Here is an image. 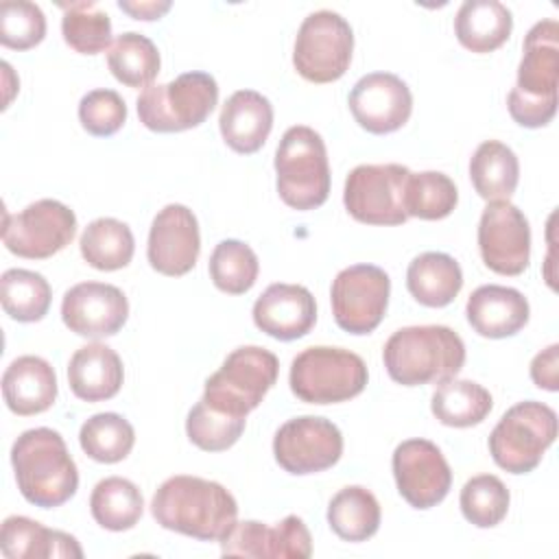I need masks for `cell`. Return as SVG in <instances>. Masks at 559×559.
<instances>
[{
  "mask_svg": "<svg viewBox=\"0 0 559 559\" xmlns=\"http://www.w3.org/2000/svg\"><path fill=\"white\" fill-rule=\"evenodd\" d=\"M258 271V255L242 240H221L210 255V277L218 290L229 295L247 293L255 284Z\"/></svg>",
  "mask_w": 559,
  "mask_h": 559,
  "instance_id": "cell-39",
  "label": "cell"
},
{
  "mask_svg": "<svg viewBox=\"0 0 559 559\" xmlns=\"http://www.w3.org/2000/svg\"><path fill=\"white\" fill-rule=\"evenodd\" d=\"M61 33L66 44L81 55H98L111 44V20L94 2H61Z\"/></svg>",
  "mask_w": 559,
  "mask_h": 559,
  "instance_id": "cell-38",
  "label": "cell"
},
{
  "mask_svg": "<svg viewBox=\"0 0 559 559\" xmlns=\"http://www.w3.org/2000/svg\"><path fill=\"white\" fill-rule=\"evenodd\" d=\"M469 179L485 201H509L520 179V162L507 144L487 140L469 159Z\"/></svg>",
  "mask_w": 559,
  "mask_h": 559,
  "instance_id": "cell-29",
  "label": "cell"
},
{
  "mask_svg": "<svg viewBox=\"0 0 559 559\" xmlns=\"http://www.w3.org/2000/svg\"><path fill=\"white\" fill-rule=\"evenodd\" d=\"M11 465L20 493L35 507H61L76 493V463L63 437L52 428L22 432L11 448Z\"/></svg>",
  "mask_w": 559,
  "mask_h": 559,
  "instance_id": "cell-2",
  "label": "cell"
},
{
  "mask_svg": "<svg viewBox=\"0 0 559 559\" xmlns=\"http://www.w3.org/2000/svg\"><path fill=\"white\" fill-rule=\"evenodd\" d=\"M225 144L236 153H255L266 142L273 127V105L255 90L234 92L218 116Z\"/></svg>",
  "mask_w": 559,
  "mask_h": 559,
  "instance_id": "cell-23",
  "label": "cell"
},
{
  "mask_svg": "<svg viewBox=\"0 0 559 559\" xmlns=\"http://www.w3.org/2000/svg\"><path fill=\"white\" fill-rule=\"evenodd\" d=\"M90 511L96 524L118 533L138 524L144 511V500L138 485L122 476H109L98 480L92 489Z\"/></svg>",
  "mask_w": 559,
  "mask_h": 559,
  "instance_id": "cell-33",
  "label": "cell"
},
{
  "mask_svg": "<svg viewBox=\"0 0 559 559\" xmlns=\"http://www.w3.org/2000/svg\"><path fill=\"white\" fill-rule=\"evenodd\" d=\"M129 317L124 293L105 282L74 284L61 301V319L70 332L85 338L114 336Z\"/></svg>",
  "mask_w": 559,
  "mask_h": 559,
  "instance_id": "cell-19",
  "label": "cell"
},
{
  "mask_svg": "<svg viewBox=\"0 0 559 559\" xmlns=\"http://www.w3.org/2000/svg\"><path fill=\"white\" fill-rule=\"evenodd\" d=\"M247 417H234L227 413H221L199 400L186 419V435L188 439L205 450V452H221L231 448L240 435L245 432Z\"/></svg>",
  "mask_w": 559,
  "mask_h": 559,
  "instance_id": "cell-41",
  "label": "cell"
},
{
  "mask_svg": "<svg viewBox=\"0 0 559 559\" xmlns=\"http://www.w3.org/2000/svg\"><path fill=\"white\" fill-rule=\"evenodd\" d=\"M83 452L98 463H118L135 443L133 426L118 413H96L79 430Z\"/></svg>",
  "mask_w": 559,
  "mask_h": 559,
  "instance_id": "cell-36",
  "label": "cell"
},
{
  "mask_svg": "<svg viewBox=\"0 0 559 559\" xmlns=\"http://www.w3.org/2000/svg\"><path fill=\"white\" fill-rule=\"evenodd\" d=\"M559 81V24L537 22L524 39V55L518 66V83L509 92L511 118L526 129L546 127L557 111Z\"/></svg>",
  "mask_w": 559,
  "mask_h": 559,
  "instance_id": "cell-4",
  "label": "cell"
},
{
  "mask_svg": "<svg viewBox=\"0 0 559 559\" xmlns=\"http://www.w3.org/2000/svg\"><path fill=\"white\" fill-rule=\"evenodd\" d=\"M218 100V85L207 72H183L170 83L146 85L138 96L140 122L157 133H175L207 120Z\"/></svg>",
  "mask_w": 559,
  "mask_h": 559,
  "instance_id": "cell-7",
  "label": "cell"
},
{
  "mask_svg": "<svg viewBox=\"0 0 559 559\" xmlns=\"http://www.w3.org/2000/svg\"><path fill=\"white\" fill-rule=\"evenodd\" d=\"M225 557H275V559H306L312 555V539L301 518L286 515L275 526L258 520L236 522L221 539Z\"/></svg>",
  "mask_w": 559,
  "mask_h": 559,
  "instance_id": "cell-20",
  "label": "cell"
},
{
  "mask_svg": "<svg viewBox=\"0 0 559 559\" xmlns=\"http://www.w3.org/2000/svg\"><path fill=\"white\" fill-rule=\"evenodd\" d=\"M465 314L474 332L485 338H507L518 334L528 323L526 297L509 286H478L465 306Z\"/></svg>",
  "mask_w": 559,
  "mask_h": 559,
  "instance_id": "cell-22",
  "label": "cell"
},
{
  "mask_svg": "<svg viewBox=\"0 0 559 559\" xmlns=\"http://www.w3.org/2000/svg\"><path fill=\"white\" fill-rule=\"evenodd\" d=\"M118 7L129 13L133 20H159L168 9H170V2L168 0H162V2H155V0H146V2H127V0H120Z\"/></svg>",
  "mask_w": 559,
  "mask_h": 559,
  "instance_id": "cell-45",
  "label": "cell"
},
{
  "mask_svg": "<svg viewBox=\"0 0 559 559\" xmlns=\"http://www.w3.org/2000/svg\"><path fill=\"white\" fill-rule=\"evenodd\" d=\"M411 170L402 164H360L343 190L345 210L365 225H402L408 214L404 190Z\"/></svg>",
  "mask_w": 559,
  "mask_h": 559,
  "instance_id": "cell-11",
  "label": "cell"
},
{
  "mask_svg": "<svg viewBox=\"0 0 559 559\" xmlns=\"http://www.w3.org/2000/svg\"><path fill=\"white\" fill-rule=\"evenodd\" d=\"M157 46L135 31L116 37L107 50V66L111 74L129 87H146L159 72Z\"/></svg>",
  "mask_w": 559,
  "mask_h": 559,
  "instance_id": "cell-34",
  "label": "cell"
},
{
  "mask_svg": "<svg viewBox=\"0 0 559 559\" xmlns=\"http://www.w3.org/2000/svg\"><path fill=\"white\" fill-rule=\"evenodd\" d=\"M124 380L120 356L105 343L79 347L68 362V382L83 402H103L114 397Z\"/></svg>",
  "mask_w": 559,
  "mask_h": 559,
  "instance_id": "cell-25",
  "label": "cell"
},
{
  "mask_svg": "<svg viewBox=\"0 0 559 559\" xmlns=\"http://www.w3.org/2000/svg\"><path fill=\"white\" fill-rule=\"evenodd\" d=\"M52 290L41 273L28 269H9L0 277V301L4 312L20 321L33 323L46 317Z\"/></svg>",
  "mask_w": 559,
  "mask_h": 559,
  "instance_id": "cell-35",
  "label": "cell"
},
{
  "mask_svg": "<svg viewBox=\"0 0 559 559\" xmlns=\"http://www.w3.org/2000/svg\"><path fill=\"white\" fill-rule=\"evenodd\" d=\"M459 203L454 181L439 170L411 173L404 190V207L408 216L439 221L452 214Z\"/></svg>",
  "mask_w": 559,
  "mask_h": 559,
  "instance_id": "cell-37",
  "label": "cell"
},
{
  "mask_svg": "<svg viewBox=\"0 0 559 559\" xmlns=\"http://www.w3.org/2000/svg\"><path fill=\"white\" fill-rule=\"evenodd\" d=\"M328 524L345 542H365L380 526V504L367 487H343L328 504Z\"/></svg>",
  "mask_w": 559,
  "mask_h": 559,
  "instance_id": "cell-31",
  "label": "cell"
},
{
  "mask_svg": "<svg viewBox=\"0 0 559 559\" xmlns=\"http://www.w3.org/2000/svg\"><path fill=\"white\" fill-rule=\"evenodd\" d=\"M559 345L552 343L546 349H542L533 362H531V378L535 386L546 391L559 389Z\"/></svg>",
  "mask_w": 559,
  "mask_h": 559,
  "instance_id": "cell-44",
  "label": "cell"
},
{
  "mask_svg": "<svg viewBox=\"0 0 559 559\" xmlns=\"http://www.w3.org/2000/svg\"><path fill=\"white\" fill-rule=\"evenodd\" d=\"M201 251L199 223L192 210L181 203H168L151 223L146 258L151 266L170 277L194 269Z\"/></svg>",
  "mask_w": 559,
  "mask_h": 559,
  "instance_id": "cell-17",
  "label": "cell"
},
{
  "mask_svg": "<svg viewBox=\"0 0 559 559\" xmlns=\"http://www.w3.org/2000/svg\"><path fill=\"white\" fill-rule=\"evenodd\" d=\"M511 28L513 15L498 0H465L454 17V33L461 46L480 55L500 48Z\"/></svg>",
  "mask_w": 559,
  "mask_h": 559,
  "instance_id": "cell-28",
  "label": "cell"
},
{
  "mask_svg": "<svg viewBox=\"0 0 559 559\" xmlns=\"http://www.w3.org/2000/svg\"><path fill=\"white\" fill-rule=\"evenodd\" d=\"M400 496L413 509L439 504L452 485V472L443 452L428 439L402 441L391 459Z\"/></svg>",
  "mask_w": 559,
  "mask_h": 559,
  "instance_id": "cell-15",
  "label": "cell"
},
{
  "mask_svg": "<svg viewBox=\"0 0 559 559\" xmlns=\"http://www.w3.org/2000/svg\"><path fill=\"white\" fill-rule=\"evenodd\" d=\"M382 360L397 384L443 382L461 371L465 343L448 325H408L389 336Z\"/></svg>",
  "mask_w": 559,
  "mask_h": 559,
  "instance_id": "cell-3",
  "label": "cell"
},
{
  "mask_svg": "<svg viewBox=\"0 0 559 559\" xmlns=\"http://www.w3.org/2000/svg\"><path fill=\"white\" fill-rule=\"evenodd\" d=\"M349 111L369 133L397 131L413 111L408 85L391 72H371L356 81L349 92Z\"/></svg>",
  "mask_w": 559,
  "mask_h": 559,
  "instance_id": "cell-18",
  "label": "cell"
},
{
  "mask_svg": "<svg viewBox=\"0 0 559 559\" xmlns=\"http://www.w3.org/2000/svg\"><path fill=\"white\" fill-rule=\"evenodd\" d=\"M0 550L7 559H55V557L81 559L83 557V550L76 537L63 531L46 528L44 524L24 515H11L2 522Z\"/></svg>",
  "mask_w": 559,
  "mask_h": 559,
  "instance_id": "cell-26",
  "label": "cell"
},
{
  "mask_svg": "<svg viewBox=\"0 0 559 559\" xmlns=\"http://www.w3.org/2000/svg\"><path fill=\"white\" fill-rule=\"evenodd\" d=\"M557 439V413L526 400L511 406L489 435V454L509 474L533 472Z\"/></svg>",
  "mask_w": 559,
  "mask_h": 559,
  "instance_id": "cell-9",
  "label": "cell"
},
{
  "mask_svg": "<svg viewBox=\"0 0 559 559\" xmlns=\"http://www.w3.org/2000/svg\"><path fill=\"white\" fill-rule=\"evenodd\" d=\"M365 360L343 347L317 345L290 362V391L308 404H336L356 397L367 386Z\"/></svg>",
  "mask_w": 559,
  "mask_h": 559,
  "instance_id": "cell-6",
  "label": "cell"
},
{
  "mask_svg": "<svg viewBox=\"0 0 559 559\" xmlns=\"http://www.w3.org/2000/svg\"><path fill=\"white\" fill-rule=\"evenodd\" d=\"M273 454L288 474H317L338 463L343 435L325 417L301 415L284 421L273 439Z\"/></svg>",
  "mask_w": 559,
  "mask_h": 559,
  "instance_id": "cell-14",
  "label": "cell"
},
{
  "mask_svg": "<svg viewBox=\"0 0 559 559\" xmlns=\"http://www.w3.org/2000/svg\"><path fill=\"white\" fill-rule=\"evenodd\" d=\"M151 513L168 531L201 542H221L236 524L238 504L221 483L179 474L159 485Z\"/></svg>",
  "mask_w": 559,
  "mask_h": 559,
  "instance_id": "cell-1",
  "label": "cell"
},
{
  "mask_svg": "<svg viewBox=\"0 0 559 559\" xmlns=\"http://www.w3.org/2000/svg\"><path fill=\"white\" fill-rule=\"evenodd\" d=\"M509 489L493 474H478L469 478L461 489V511L463 518L478 526L491 528L500 524L509 511Z\"/></svg>",
  "mask_w": 559,
  "mask_h": 559,
  "instance_id": "cell-40",
  "label": "cell"
},
{
  "mask_svg": "<svg viewBox=\"0 0 559 559\" xmlns=\"http://www.w3.org/2000/svg\"><path fill=\"white\" fill-rule=\"evenodd\" d=\"M76 234L74 212L55 199H39L17 214L4 216V247L28 260H44L72 242Z\"/></svg>",
  "mask_w": 559,
  "mask_h": 559,
  "instance_id": "cell-12",
  "label": "cell"
},
{
  "mask_svg": "<svg viewBox=\"0 0 559 559\" xmlns=\"http://www.w3.org/2000/svg\"><path fill=\"white\" fill-rule=\"evenodd\" d=\"M406 288L421 306L443 308L452 304L463 288V271L452 255L426 251L408 264Z\"/></svg>",
  "mask_w": 559,
  "mask_h": 559,
  "instance_id": "cell-27",
  "label": "cell"
},
{
  "mask_svg": "<svg viewBox=\"0 0 559 559\" xmlns=\"http://www.w3.org/2000/svg\"><path fill=\"white\" fill-rule=\"evenodd\" d=\"M493 400L485 386L472 380L448 378L439 382L430 400L432 415L452 428H469L491 413Z\"/></svg>",
  "mask_w": 559,
  "mask_h": 559,
  "instance_id": "cell-30",
  "label": "cell"
},
{
  "mask_svg": "<svg viewBox=\"0 0 559 559\" xmlns=\"http://www.w3.org/2000/svg\"><path fill=\"white\" fill-rule=\"evenodd\" d=\"M280 199L293 210H314L330 194V164L323 138L304 124L286 129L275 151Z\"/></svg>",
  "mask_w": 559,
  "mask_h": 559,
  "instance_id": "cell-5",
  "label": "cell"
},
{
  "mask_svg": "<svg viewBox=\"0 0 559 559\" xmlns=\"http://www.w3.org/2000/svg\"><path fill=\"white\" fill-rule=\"evenodd\" d=\"M391 280L376 264H354L332 282V314L341 330L349 334L373 332L389 306Z\"/></svg>",
  "mask_w": 559,
  "mask_h": 559,
  "instance_id": "cell-13",
  "label": "cell"
},
{
  "mask_svg": "<svg viewBox=\"0 0 559 559\" xmlns=\"http://www.w3.org/2000/svg\"><path fill=\"white\" fill-rule=\"evenodd\" d=\"M2 395L15 415L28 417L44 413L57 400L55 369L39 356H20L4 369Z\"/></svg>",
  "mask_w": 559,
  "mask_h": 559,
  "instance_id": "cell-24",
  "label": "cell"
},
{
  "mask_svg": "<svg viewBox=\"0 0 559 559\" xmlns=\"http://www.w3.org/2000/svg\"><path fill=\"white\" fill-rule=\"evenodd\" d=\"M253 323L277 341L306 336L317 321L312 293L299 284H271L253 304Z\"/></svg>",
  "mask_w": 559,
  "mask_h": 559,
  "instance_id": "cell-21",
  "label": "cell"
},
{
  "mask_svg": "<svg viewBox=\"0 0 559 559\" xmlns=\"http://www.w3.org/2000/svg\"><path fill=\"white\" fill-rule=\"evenodd\" d=\"M83 129L96 138L114 135L127 120V105L114 90H92L79 103Z\"/></svg>",
  "mask_w": 559,
  "mask_h": 559,
  "instance_id": "cell-43",
  "label": "cell"
},
{
  "mask_svg": "<svg viewBox=\"0 0 559 559\" xmlns=\"http://www.w3.org/2000/svg\"><path fill=\"white\" fill-rule=\"evenodd\" d=\"M354 33L349 22L328 9L310 13L295 37L293 66L310 83L341 79L352 61Z\"/></svg>",
  "mask_w": 559,
  "mask_h": 559,
  "instance_id": "cell-10",
  "label": "cell"
},
{
  "mask_svg": "<svg viewBox=\"0 0 559 559\" xmlns=\"http://www.w3.org/2000/svg\"><path fill=\"white\" fill-rule=\"evenodd\" d=\"M79 247L90 266L98 271H118L131 262L135 240L127 223L103 216L85 227Z\"/></svg>",
  "mask_w": 559,
  "mask_h": 559,
  "instance_id": "cell-32",
  "label": "cell"
},
{
  "mask_svg": "<svg viewBox=\"0 0 559 559\" xmlns=\"http://www.w3.org/2000/svg\"><path fill=\"white\" fill-rule=\"evenodd\" d=\"M277 371L280 362L273 352L258 345L238 347L205 380L201 400L221 413L247 417L275 384Z\"/></svg>",
  "mask_w": 559,
  "mask_h": 559,
  "instance_id": "cell-8",
  "label": "cell"
},
{
  "mask_svg": "<svg viewBox=\"0 0 559 559\" xmlns=\"http://www.w3.org/2000/svg\"><path fill=\"white\" fill-rule=\"evenodd\" d=\"M46 35V15L35 2L4 0L0 4V41L13 50H28Z\"/></svg>",
  "mask_w": 559,
  "mask_h": 559,
  "instance_id": "cell-42",
  "label": "cell"
},
{
  "mask_svg": "<svg viewBox=\"0 0 559 559\" xmlns=\"http://www.w3.org/2000/svg\"><path fill=\"white\" fill-rule=\"evenodd\" d=\"M478 249L493 273L520 275L531 260V227L522 210L509 201H491L480 214Z\"/></svg>",
  "mask_w": 559,
  "mask_h": 559,
  "instance_id": "cell-16",
  "label": "cell"
}]
</instances>
